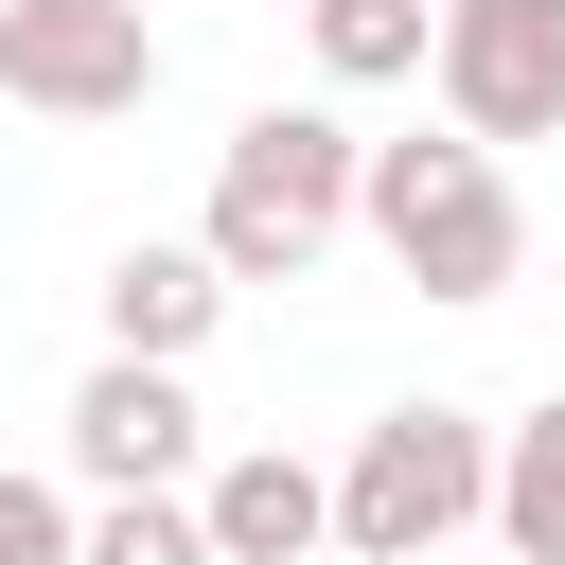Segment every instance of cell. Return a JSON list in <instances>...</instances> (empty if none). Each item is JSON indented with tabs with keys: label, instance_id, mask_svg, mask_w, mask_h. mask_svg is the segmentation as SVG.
Instances as JSON below:
<instances>
[{
	"label": "cell",
	"instance_id": "cell-1",
	"mask_svg": "<svg viewBox=\"0 0 565 565\" xmlns=\"http://www.w3.org/2000/svg\"><path fill=\"white\" fill-rule=\"evenodd\" d=\"M353 177H371L353 106H247V124L212 141V212H194V247H212L230 282H318V265L353 247Z\"/></svg>",
	"mask_w": 565,
	"mask_h": 565
},
{
	"label": "cell",
	"instance_id": "cell-2",
	"mask_svg": "<svg viewBox=\"0 0 565 565\" xmlns=\"http://www.w3.org/2000/svg\"><path fill=\"white\" fill-rule=\"evenodd\" d=\"M353 230L388 247V282H424V300H512L530 282V194H512V159L494 141H371V177H353Z\"/></svg>",
	"mask_w": 565,
	"mask_h": 565
},
{
	"label": "cell",
	"instance_id": "cell-3",
	"mask_svg": "<svg viewBox=\"0 0 565 565\" xmlns=\"http://www.w3.org/2000/svg\"><path fill=\"white\" fill-rule=\"evenodd\" d=\"M459 530H494V424L477 406H371L335 459V565H441Z\"/></svg>",
	"mask_w": 565,
	"mask_h": 565
},
{
	"label": "cell",
	"instance_id": "cell-4",
	"mask_svg": "<svg viewBox=\"0 0 565 565\" xmlns=\"http://www.w3.org/2000/svg\"><path fill=\"white\" fill-rule=\"evenodd\" d=\"M53 477H71V494H194V477H212V406H194V371H159V353H88L71 406H53Z\"/></svg>",
	"mask_w": 565,
	"mask_h": 565
},
{
	"label": "cell",
	"instance_id": "cell-5",
	"mask_svg": "<svg viewBox=\"0 0 565 565\" xmlns=\"http://www.w3.org/2000/svg\"><path fill=\"white\" fill-rule=\"evenodd\" d=\"M0 106H35V124H141L159 106V18L141 0H0Z\"/></svg>",
	"mask_w": 565,
	"mask_h": 565
},
{
	"label": "cell",
	"instance_id": "cell-6",
	"mask_svg": "<svg viewBox=\"0 0 565 565\" xmlns=\"http://www.w3.org/2000/svg\"><path fill=\"white\" fill-rule=\"evenodd\" d=\"M424 88H441V124L459 141H565V0H441V35H424Z\"/></svg>",
	"mask_w": 565,
	"mask_h": 565
},
{
	"label": "cell",
	"instance_id": "cell-7",
	"mask_svg": "<svg viewBox=\"0 0 565 565\" xmlns=\"http://www.w3.org/2000/svg\"><path fill=\"white\" fill-rule=\"evenodd\" d=\"M194 512H212V565H335V459H300V441H230L194 477Z\"/></svg>",
	"mask_w": 565,
	"mask_h": 565
},
{
	"label": "cell",
	"instance_id": "cell-8",
	"mask_svg": "<svg viewBox=\"0 0 565 565\" xmlns=\"http://www.w3.org/2000/svg\"><path fill=\"white\" fill-rule=\"evenodd\" d=\"M230 300H247V282H230V265H212L194 230H141V247H124L106 282H88V318H106V353H159V371H194V353L230 335Z\"/></svg>",
	"mask_w": 565,
	"mask_h": 565
},
{
	"label": "cell",
	"instance_id": "cell-9",
	"mask_svg": "<svg viewBox=\"0 0 565 565\" xmlns=\"http://www.w3.org/2000/svg\"><path fill=\"white\" fill-rule=\"evenodd\" d=\"M494 565H565V388L494 424Z\"/></svg>",
	"mask_w": 565,
	"mask_h": 565
},
{
	"label": "cell",
	"instance_id": "cell-10",
	"mask_svg": "<svg viewBox=\"0 0 565 565\" xmlns=\"http://www.w3.org/2000/svg\"><path fill=\"white\" fill-rule=\"evenodd\" d=\"M300 35H318V88H406L441 0H300Z\"/></svg>",
	"mask_w": 565,
	"mask_h": 565
},
{
	"label": "cell",
	"instance_id": "cell-11",
	"mask_svg": "<svg viewBox=\"0 0 565 565\" xmlns=\"http://www.w3.org/2000/svg\"><path fill=\"white\" fill-rule=\"evenodd\" d=\"M71 565H212V512L194 494H88V547Z\"/></svg>",
	"mask_w": 565,
	"mask_h": 565
},
{
	"label": "cell",
	"instance_id": "cell-12",
	"mask_svg": "<svg viewBox=\"0 0 565 565\" xmlns=\"http://www.w3.org/2000/svg\"><path fill=\"white\" fill-rule=\"evenodd\" d=\"M71 547H88V494L35 477V459H0V565H71Z\"/></svg>",
	"mask_w": 565,
	"mask_h": 565
}]
</instances>
